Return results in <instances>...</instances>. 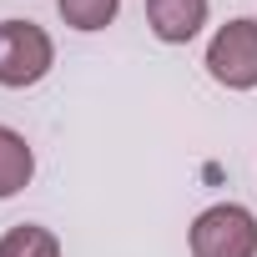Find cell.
I'll return each instance as SVG.
<instances>
[{
  "label": "cell",
  "mask_w": 257,
  "mask_h": 257,
  "mask_svg": "<svg viewBox=\"0 0 257 257\" xmlns=\"http://www.w3.org/2000/svg\"><path fill=\"white\" fill-rule=\"evenodd\" d=\"M192 257H257V217L242 202H212L187 227Z\"/></svg>",
  "instance_id": "6da1fadb"
},
{
  "label": "cell",
  "mask_w": 257,
  "mask_h": 257,
  "mask_svg": "<svg viewBox=\"0 0 257 257\" xmlns=\"http://www.w3.org/2000/svg\"><path fill=\"white\" fill-rule=\"evenodd\" d=\"M202 66L227 91H257V21L237 16V21L217 26L212 41H207Z\"/></svg>",
  "instance_id": "3957f363"
},
{
  "label": "cell",
  "mask_w": 257,
  "mask_h": 257,
  "mask_svg": "<svg viewBox=\"0 0 257 257\" xmlns=\"http://www.w3.org/2000/svg\"><path fill=\"white\" fill-rule=\"evenodd\" d=\"M0 257H61V237L41 222H21L0 237Z\"/></svg>",
  "instance_id": "8992f818"
},
{
  "label": "cell",
  "mask_w": 257,
  "mask_h": 257,
  "mask_svg": "<svg viewBox=\"0 0 257 257\" xmlns=\"http://www.w3.org/2000/svg\"><path fill=\"white\" fill-rule=\"evenodd\" d=\"M56 66V41L36 21H0V86L26 91L41 86Z\"/></svg>",
  "instance_id": "7a4b0ae2"
},
{
  "label": "cell",
  "mask_w": 257,
  "mask_h": 257,
  "mask_svg": "<svg viewBox=\"0 0 257 257\" xmlns=\"http://www.w3.org/2000/svg\"><path fill=\"white\" fill-rule=\"evenodd\" d=\"M212 0H147V26L162 46H187L207 31Z\"/></svg>",
  "instance_id": "277c9868"
},
{
  "label": "cell",
  "mask_w": 257,
  "mask_h": 257,
  "mask_svg": "<svg viewBox=\"0 0 257 257\" xmlns=\"http://www.w3.org/2000/svg\"><path fill=\"white\" fill-rule=\"evenodd\" d=\"M36 177V147L16 132V126H0V202H11L31 187Z\"/></svg>",
  "instance_id": "5b68a950"
},
{
  "label": "cell",
  "mask_w": 257,
  "mask_h": 257,
  "mask_svg": "<svg viewBox=\"0 0 257 257\" xmlns=\"http://www.w3.org/2000/svg\"><path fill=\"white\" fill-rule=\"evenodd\" d=\"M56 11H61V21H66L71 31H81V36H96V31L116 26V16H121V0H56Z\"/></svg>",
  "instance_id": "52a82bcc"
}]
</instances>
